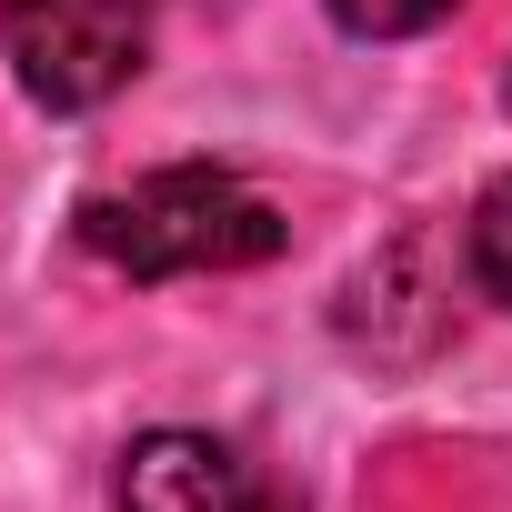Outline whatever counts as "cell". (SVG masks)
<instances>
[{"label": "cell", "mask_w": 512, "mask_h": 512, "mask_svg": "<svg viewBox=\"0 0 512 512\" xmlns=\"http://www.w3.org/2000/svg\"><path fill=\"white\" fill-rule=\"evenodd\" d=\"M81 241L101 262H121L131 282H171V272H251V262H272L292 241V221L241 171L181 161V171H151L131 191L81 201Z\"/></svg>", "instance_id": "cell-1"}, {"label": "cell", "mask_w": 512, "mask_h": 512, "mask_svg": "<svg viewBox=\"0 0 512 512\" xmlns=\"http://www.w3.org/2000/svg\"><path fill=\"white\" fill-rule=\"evenodd\" d=\"M151 11H161V0H0L11 81H21L41 111H101L111 91L141 81V61H151Z\"/></svg>", "instance_id": "cell-2"}, {"label": "cell", "mask_w": 512, "mask_h": 512, "mask_svg": "<svg viewBox=\"0 0 512 512\" xmlns=\"http://www.w3.org/2000/svg\"><path fill=\"white\" fill-rule=\"evenodd\" d=\"M121 512H302V502L251 462L241 442L161 422V432H141L121 452Z\"/></svg>", "instance_id": "cell-3"}, {"label": "cell", "mask_w": 512, "mask_h": 512, "mask_svg": "<svg viewBox=\"0 0 512 512\" xmlns=\"http://www.w3.org/2000/svg\"><path fill=\"white\" fill-rule=\"evenodd\" d=\"M472 282H482V292L512 312V171H502V181L472 201Z\"/></svg>", "instance_id": "cell-4"}, {"label": "cell", "mask_w": 512, "mask_h": 512, "mask_svg": "<svg viewBox=\"0 0 512 512\" xmlns=\"http://www.w3.org/2000/svg\"><path fill=\"white\" fill-rule=\"evenodd\" d=\"M322 11L342 31H362V41H402V31H432L452 0H322Z\"/></svg>", "instance_id": "cell-5"}, {"label": "cell", "mask_w": 512, "mask_h": 512, "mask_svg": "<svg viewBox=\"0 0 512 512\" xmlns=\"http://www.w3.org/2000/svg\"><path fill=\"white\" fill-rule=\"evenodd\" d=\"M502 111H512V71H502Z\"/></svg>", "instance_id": "cell-6"}]
</instances>
